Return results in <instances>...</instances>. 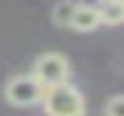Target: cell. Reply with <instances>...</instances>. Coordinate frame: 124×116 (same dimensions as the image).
I'll return each mask as SVG.
<instances>
[{
  "label": "cell",
  "instance_id": "obj_1",
  "mask_svg": "<svg viewBox=\"0 0 124 116\" xmlns=\"http://www.w3.org/2000/svg\"><path fill=\"white\" fill-rule=\"evenodd\" d=\"M41 103H43L48 116H84L86 114V103H84L81 91L76 86L66 83V81L46 86Z\"/></svg>",
  "mask_w": 124,
  "mask_h": 116
},
{
  "label": "cell",
  "instance_id": "obj_3",
  "mask_svg": "<svg viewBox=\"0 0 124 116\" xmlns=\"http://www.w3.org/2000/svg\"><path fill=\"white\" fill-rule=\"evenodd\" d=\"M71 73V66H69V58L63 53H43V56L36 58L33 63V76L46 86H53V83H63Z\"/></svg>",
  "mask_w": 124,
  "mask_h": 116
},
{
  "label": "cell",
  "instance_id": "obj_5",
  "mask_svg": "<svg viewBox=\"0 0 124 116\" xmlns=\"http://www.w3.org/2000/svg\"><path fill=\"white\" fill-rule=\"evenodd\" d=\"M99 18H101V23H106V25L124 23V3H119V0H104V3L99 5Z\"/></svg>",
  "mask_w": 124,
  "mask_h": 116
},
{
  "label": "cell",
  "instance_id": "obj_6",
  "mask_svg": "<svg viewBox=\"0 0 124 116\" xmlns=\"http://www.w3.org/2000/svg\"><path fill=\"white\" fill-rule=\"evenodd\" d=\"M74 10H76V3L74 0H58V3L53 5V23L61 25V28H66V25L71 23V18H74Z\"/></svg>",
  "mask_w": 124,
  "mask_h": 116
},
{
  "label": "cell",
  "instance_id": "obj_7",
  "mask_svg": "<svg viewBox=\"0 0 124 116\" xmlns=\"http://www.w3.org/2000/svg\"><path fill=\"white\" fill-rule=\"evenodd\" d=\"M106 116H124V96H111L104 109Z\"/></svg>",
  "mask_w": 124,
  "mask_h": 116
},
{
  "label": "cell",
  "instance_id": "obj_4",
  "mask_svg": "<svg viewBox=\"0 0 124 116\" xmlns=\"http://www.w3.org/2000/svg\"><path fill=\"white\" fill-rule=\"evenodd\" d=\"M99 25H101V18H99L96 5H76L69 28H74L78 33H89V30H96Z\"/></svg>",
  "mask_w": 124,
  "mask_h": 116
},
{
  "label": "cell",
  "instance_id": "obj_8",
  "mask_svg": "<svg viewBox=\"0 0 124 116\" xmlns=\"http://www.w3.org/2000/svg\"><path fill=\"white\" fill-rule=\"evenodd\" d=\"M119 3H124V0H119Z\"/></svg>",
  "mask_w": 124,
  "mask_h": 116
},
{
  "label": "cell",
  "instance_id": "obj_2",
  "mask_svg": "<svg viewBox=\"0 0 124 116\" xmlns=\"http://www.w3.org/2000/svg\"><path fill=\"white\" fill-rule=\"evenodd\" d=\"M5 98H8L13 106H33V103H41L43 98V83L36 76H13V78L5 83Z\"/></svg>",
  "mask_w": 124,
  "mask_h": 116
}]
</instances>
